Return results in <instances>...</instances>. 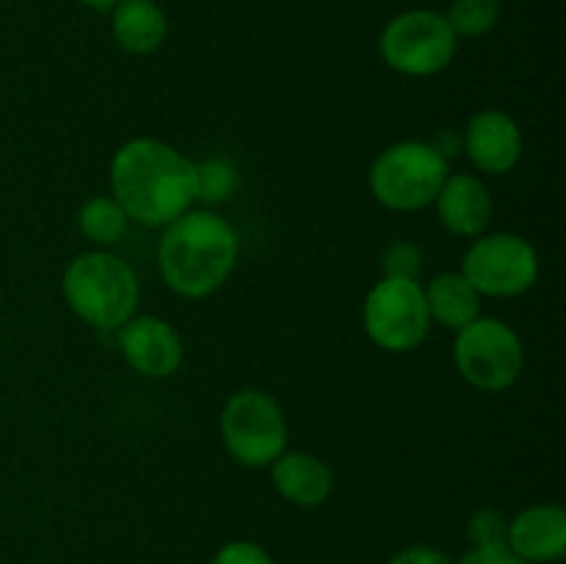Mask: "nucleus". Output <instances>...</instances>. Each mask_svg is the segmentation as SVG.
<instances>
[{
    "label": "nucleus",
    "mask_w": 566,
    "mask_h": 564,
    "mask_svg": "<svg viewBox=\"0 0 566 564\" xmlns=\"http://www.w3.org/2000/svg\"><path fill=\"white\" fill-rule=\"evenodd\" d=\"M111 197L127 219L166 227L197 202V164L160 138H130L111 158Z\"/></svg>",
    "instance_id": "1"
},
{
    "label": "nucleus",
    "mask_w": 566,
    "mask_h": 564,
    "mask_svg": "<svg viewBox=\"0 0 566 564\" xmlns=\"http://www.w3.org/2000/svg\"><path fill=\"white\" fill-rule=\"evenodd\" d=\"M238 252V232L224 216L191 208L164 227L158 269L177 296L205 299L230 280Z\"/></svg>",
    "instance_id": "2"
},
{
    "label": "nucleus",
    "mask_w": 566,
    "mask_h": 564,
    "mask_svg": "<svg viewBox=\"0 0 566 564\" xmlns=\"http://www.w3.org/2000/svg\"><path fill=\"white\" fill-rule=\"evenodd\" d=\"M61 291L77 318L108 332L136 315L142 282L127 260L99 249L70 260Z\"/></svg>",
    "instance_id": "3"
},
{
    "label": "nucleus",
    "mask_w": 566,
    "mask_h": 564,
    "mask_svg": "<svg viewBox=\"0 0 566 564\" xmlns=\"http://www.w3.org/2000/svg\"><path fill=\"white\" fill-rule=\"evenodd\" d=\"M451 175L448 158H442L431 142L407 138L376 155L368 171V186L376 202L387 210L412 213L434 205L442 182Z\"/></svg>",
    "instance_id": "4"
},
{
    "label": "nucleus",
    "mask_w": 566,
    "mask_h": 564,
    "mask_svg": "<svg viewBox=\"0 0 566 564\" xmlns=\"http://www.w3.org/2000/svg\"><path fill=\"white\" fill-rule=\"evenodd\" d=\"M221 440L243 468H269L287 451V420L280 401L258 387L232 393L221 409Z\"/></svg>",
    "instance_id": "5"
},
{
    "label": "nucleus",
    "mask_w": 566,
    "mask_h": 564,
    "mask_svg": "<svg viewBox=\"0 0 566 564\" xmlns=\"http://www.w3.org/2000/svg\"><path fill=\"white\" fill-rule=\"evenodd\" d=\"M453 363L468 385L484 393H503L523 376V337L506 321L479 315L473 324L457 332Z\"/></svg>",
    "instance_id": "6"
},
{
    "label": "nucleus",
    "mask_w": 566,
    "mask_h": 564,
    "mask_svg": "<svg viewBox=\"0 0 566 564\" xmlns=\"http://www.w3.org/2000/svg\"><path fill=\"white\" fill-rule=\"evenodd\" d=\"M459 39L446 14L412 9L392 17L379 36V53L390 70L409 77H429L457 59Z\"/></svg>",
    "instance_id": "7"
},
{
    "label": "nucleus",
    "mask_w": 566,
    "mask_h": 564,
    "mask_svg": "<svg viewBox=\"0 0 566 564\" xmlns=\"http://www.w3.org/2000/svg\"><path fill=\"white\" fill-rule=\"evenodd\" d=\"M363 324L370 341L392 354L418 348L431 330L423 285L418 280L381 276L363 304Z\"/></svg>",
    "instance_id": "8"
},
{
    "label": "nucleus",
    "mask_w": 566,
    "mask_h": 564,
    "mask_svg": "<svg viewBox=\"0 0 566 564\" xmlns=\"http://www.w3.org/2000/svg\"><path fill=\"white\" fill-rule=\"evenodd\" d=\"M462 274L481 296H523L539 276V254L517 232H486L464 252Z\"/></svg>",
    "instance_id": "9"
},
{
    "label": "nucleus",
    "mask_w": 566,
    "mask_h": 564,
    "mask_svg": "<svg viewBox=\"0 0 566 564\" xmlns=\"http://www.w3.org/2000/svg\"><path fill=\"white\" fill-rule=\"evenodd\" d=\"M119 348L136 374L147 379H166L182 365V337L175 326L158 315H133L119 326Z\"/></svg>",
    "instance_id": "10"
},
{
    "label": "nucleus",
    "mask_w": 566,
    "mask_h": 564,
    "mask_svg": "<svg viewBox=\"0 0 566 564\" xmlns=\"http://www.w3.org/2000/svg\"><path fill=\"white\" fill-rule=\"evenodd\" d=\"M462 149L484 175H509L523 158V130L506 111H479L464 125Z\"/></svg>",
    "instance_id": "11"
},
{
    "label": "nucleus",
    "mask_w": 566,
    "mask_h": 564,
    "mask_svg": "<svg viewBox=\"0 0 566 564\" xmlns=\"http://www.w3.org/2000/svg\"><path fill=\"white\" fill-rule=\"evenodd\" d=\"M506 547L528 564H553L566 553V512L558 503H534L509 520Z\"/></svg>",
    "instance_id": "12"
},
{
    "label": "nucleus",
    "mask_w": 566,
    "mask_h": 564,
    "mask_svg": "<svg viewBox=\"0 0 566 564\" xmlns=\"http://www.w3.org/2000/svg\"><path fill=\"white\" fill-rule=\"evenodd\" d=\"M434 208L437 219L448 232L459 238H479L490 227L495 205L484 180L470 171H457V175L451 171L437 194Z\"/></svg>",
    "instance_id": "13"
},
{
    "label": "nucleus",
    "mask_w": 566,
    "mask_h": 564,
    "mask_svg": "<svg viewBox=\"0 0 566 564\" xmlns=\"http://www.w3.org/2000/svg\"><path fill=\"white\" fill-rule=\"evenodd\" d=\"M269 468L274 490L302 509L321 506L335 487L329 464L310 451H282Z\"/></svg>",
    "instance_id": "14"
},
{
    "label": "nucleus",
    "mask_w": 566,
    "mask_h": 564,
    "mask_svg": "<svg viewBox=\"0 0 566 564\" xmlns=\"http://www.w3.org/2000/svg\"><path fill=\"white\" fill-rule=\"evenodd\" d=\"M114 42L130 55H149L166 42L169 20L155 0H119L111 9Z\"/></svg>",
    "instance_id": "15"
},
{
    "label": "nucleus",
    "mask_w": 566,
    "mask_h": 564,
    "mask_svg": "<svg viewBox=\"0 0 566 564\" xmlns=\"http://www.w3.org/2000/svg\"><path fill=\"white\" fill-rule=\"evenodd\" d=\"M431 321L459 332L481 315V293L464 280L462 271H442L423 288Z\"/></svg>",
    "instance_id": "16"
},
{
    "label": "nucleus",
    "mask_w": 566,
    "mask_h": 564,
    "mask_svg": "<svg viewBox=\"0 0 566 564\" xmlns=\"http://www.w3.org/2000/svg\"><path fill=\"white\" fill-rule=\"evenodd\" d=\"M77 227L97 247H114L125 238L130 219L114 197H92L77 210Z\"/></svg>",
    "instance_id": "17"
},
{
    "label": "nucleus",
    "mask_w": 566,
    "mask_h": 564,
    "mask_svg": "<svg viewBox=\"0 0 566 564\" xmlns=\"http://www.w3.org/2000/svg\"><path fill=\"white\" fill-rule=\"evenodd\" d=\"M446 20L457 39L486 36L501 22V0H453Z\"/></svg>",
    "instance_id": "18"
},
{
    "label": "nucleus",
    "mask_w": 566,
    "mask_h": 564,
    "mask_svg": "<svg viewBox=\"0 0 566 564\" xmlns=\"http://www.w3.org/2000/svg\"><path fill=\"white\" fill-rule=\"evenodd\" d=\"M241 186V171L227 158H208L197 164V202L221 205Z\"/></svg>",
    "instance_id": "19"
},
{
    "label": "nucleus",
    "mask_w": 566,
    "mask_h": 564,
    "mask_svg": "<svg viewBox=\"0 0 566 564\" xmlns=\"http://www.w3.org/2000/svg\"><path fill=\"white\" fill-rule=\"evenodd\" d=\"M509 518L501 509H479L468 523V536L473 547H506Z\"/></svg>",
    "instance_id": "20"
},
{
    "label": "nucleus",
    "mask_w": 566,
    "mask_h": 564,
    "mask_svg": "<svg viewBox=\"0 0 566 564\" xmlns=\"http://www.w3.org/2000/svg\"><path fill=\"white\" fill-rule=\"evenodd\" d=\"M385 276H398V280H418L423 271V252L415 243H392L381 260Z\"/></svg>",
    "instance_id": "21"
},
{
    "label": "nucleus",
    "mask_w": 566,
    "mask_h": 564,
    "mask_svg": "<svg viewBox=\"0 0 566 564\" xmlns=\"http://www.w3.org/2000/svg\"><path fill=\"white\" fill-rule=\"evenodd\" d=\"M213 564H274L271 553L263 545L249 540L227 542L219 553L213 556Z\"/></svg>",
    "instance_id": "22"
},
{
    "label": "nucleus",
    "mask_w": 566,
    "mask_h": 564,
    "mask_svg": "<svg viewBox=\"0 0 566 564\" xmlns=\"http://www.w3.org/2000/svg\"><path fill=\"white\" fill-rule=\"evenodd\" d=\"M387 564H453L442 551L431 545H412L398 551Z\"/></svg>",
    "instance_id": "23"
},
{
    "label": "nucleus",
    "mask_w": 566,
    "mask_h": 564,
    "mask_svg": "<svg viewBox=\"0 0 566 564\" xmlns=\"http://www.w3.org/2000/svg\"><path fill=\"white\" fill-rule=\"evenodd\" d=\"M459 564H528L520 556H514L509 547H470Z\"/></svg>",
    "instance_id": "24"
},
{
    "label": "nucleus",
    "mask_w": 566,
    "mask_h": 564,
    "mask_svg": "<svg viewBox=\"0 0 566 564\" xmlns=\"http://www.w3.org/2000/svg\"><path fill=\"white\" fill-rule=\"evenodd\" d=\"M431 144H434V149L442 155V158H451V155L459 153V147H462V138H459L453 130H440Z\"/></svg>",
    "instance_id": "25"
},
{
    "label": "nucleus",
    "mask_w": 566,
    "mask_h": 564,
    "mask_svg": "<svg viewBox=\"0 0 566 564\" xmlns=\"http://www.w3.org/2000/svg\"><path fill=\"white\" fill-rule=\"evenodd\" d=\"M77 3L88 6V9H97V11H111L116 3H119V0H77Z\"/></svg>",
    "instance_id": "26"
}]
</instances>
